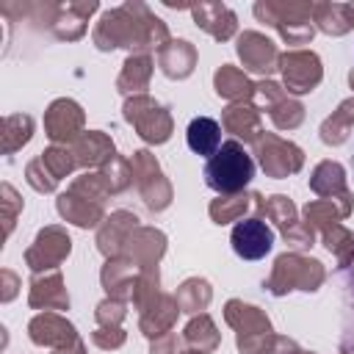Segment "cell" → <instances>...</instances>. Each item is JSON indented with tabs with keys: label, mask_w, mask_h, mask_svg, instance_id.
<instances>
[{
	"label": "cell",
	"mask_w": 354,
	"mask_h": 354,
	"mask_svg": "<svg viewBox=\"0 0 354 354\" xmlns=\"http://www.w3.org/2000/svg\"><path fill=\"white\" fill-rule=\"evenodd\" d=\"M202 174H205L207 188H213L216 194H238V191H243L252 183V177H254V160L243 149L241 141L227 138L218 147V152L205 160Z\"/></svg>",
	"instance_id": "1"
},
{
	"label": "cell",
	"mask_w": 354,
	"mask_h": 354,
	"mask_svg": "<svg viewBox=\"0 0 354 354\" xmlns=\"http://www.w3.org/2000/svg\"><path fill=\"white\" fill-rule=\"evenodd\" d=\"M230 246L241 260H263L274 249V230L263 218H243L232 227Z\"/></svg>",
	"instance_id": "2"
},
{
	"label": "cell",
	"mask_w": 354,
	"mask_h": 354,
	"mask_svg": "<svg viewBox=\"0 0 354 354\" xmlns=\"http://www.w3.org/2000/svg\"><path fill=\"white\" fill-rule=\"evenodd\" d=\"M185 141H188V149L194 155H202L205 160L213 158L218 152V147L224 144L221 141V124L213 119V116H194L188 122V130H185Z\"/></svg>",
	"instance_id": "3"
},
{
	"label": "cell",
	"mask_w": 354,
	"mask_h": 354,
	"mask_svg": "<svg viewBox=\"0 0 354 354\" xmlns=\"http://www.w3.org/2000/svg\"><path fill=\"white\" fill-rule=\"evenodd\" d=\"M351 169H354V152H351Z\"/></svg>",
	"instance_id": "4"
}]
</instances>
